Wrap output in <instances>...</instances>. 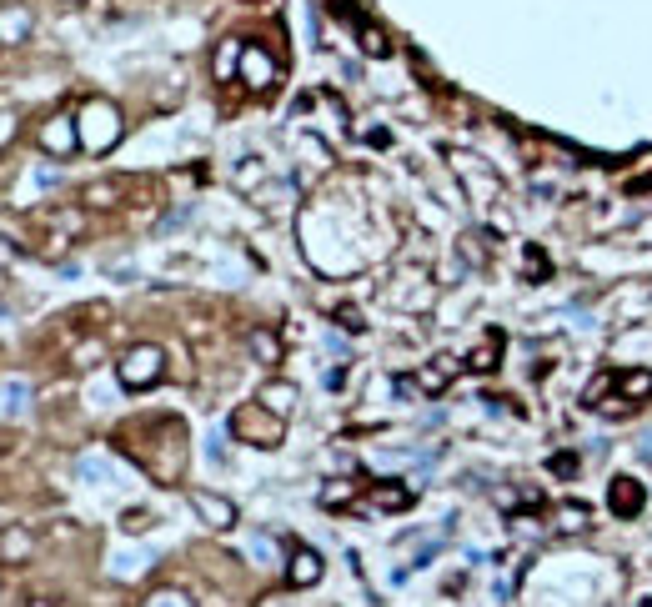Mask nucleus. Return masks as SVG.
<instances>
[{"label": "nucleus", "mask_w": 652, "mask_h": 607, "mask_svg": "<svg viewBox=\"0 0 652 607\" xmlns=\"http://www.w3.org/2000/svg\"><path fill=\"white\" fill-rule=\"evenodd\" d=\"M31 552H36V537L26 532V527H0V567H21V562H31Z\"/></svg>", "instance_id": "9"}, {"label": "nucleus", "mask_w": 652, "mask_h": 607, "mask_svg": "<svg viewBox=\"0 0 652 607\" xmlns=\"http://www.w3.org/2000/svg\"><path fill=\"white\" fill-rule=\"evenodd\" d=\"M11 131H16V121H11V116H6V111H0V141H6V136H11Z\"/></svg>", "instance_id": "33"}, {"label": "nucleus", "mask_w": 652, "mask_h": 607, "mask_svg": "<svg viewBox=\"0 0 652 607\" xmlns=\"http://www.w3.org/2000/svg\"><path fill=\"white\" fill-rule=\"evenodd\" d=\"M236 66H241V46H226L216 56V76H236Z\"/></svg>", "instance_id": "22"}, {"label": "nucleus", "mask_w": 652, "mask_h": 607, "mask_svg": "<svg viewBox=\"0 0 652 607\" xmlns=\"http://www.w3.org/2000/svg\"><path fill=\"white\" fill-rule=\"evenodd\" d=\"M572 467H577V462H572L567 452H562V457H552V472H557V477H572Z\"/></svg>", "instance_id": "29"}, {"label": "nucleus", "mask_w": 652, "mask_h": 607, "mask_svg": "<svg viewBox=\"0 0 652 607\" xmlns=\"http://www.w3.org/2000/svg\"><path fill=\"white\" fill-rule=\"evenodd\" d=\"M281 422H286V417L266 412L261 402H256V407H236V412H231V432H236L241 442H251V447H276V442H281V432H286Z\"/></svg>", "instance_id": "3"}, {"label": "nucleus", "mask_w": 652, "mask_h": 607, "mask_svg": "<svg viewBox=\"0 0 652 607\" xmlns=\"http://www.w3.org/2000/svg\"><path fill=\"white\" fill-rule=\"evenodd\" d=\"M321 502H326V507H342V502H352V482H332V487L321 492Z\"/></svg>", "instance_id": "23"}, {"label": "nucleus", "mask_w": 652, "mask_h": 607, "mask_svg": "<svg viewBox=\"0 0 652 607\" xmlns=\"http://www.w3.org/2000/svg\"><path fill=\"white\" fill-rule=\"evenodd\" d=\"M452 377H457V362H452V357H437L432 367H422V372H417V387H422L427 397H437V392H447V382H452Z\"/></svg>", "instance_id": "12"}, {"label": "nucleus", "mask_w": 652, "mask_h": 607, "mask_svg": "<svg viewBox=\"0 0 652 607\" xmlns=\"http://www.w3.org/2000/svg\"><path fill=\"white\" fill-rule=\"evenodd\" d=\"M607 507H612L617 517H637V512H642V482H637V477H617L612 492H607Z\"/></svg>", "instance_id": "10"}, {"label": "nucleus", "mask_w": 652, "mask_h": 607, "mask_svg": "<svg viewBox=\"0 0 652 607\" xmlns=\"http://www.w3.org/2000/svg\"><path fill=\"white\" fill-rule=\"evenodd\" d=\"M101 362V342H86L81 352H76V367H96Z\"/></svg>", "instance_id": "24"}, {"label": "nucleus", "mask_w": 652, "mask_h": 607, "mask_svg": "<svg viewBox=\"0 0 652 607\" xmlns=\"http://www.w3.org/2000/svg\"><path fill=\"white\" fill-rule=\"evenodd\" d=\"M236 76H241L251 91H271V86H276V61H271L261 46H241V66H236Z\"/></svg>", "instance_id": "4"}, {"label": "nucleus", "mask_w": 652, "mask_h": 607, "mask_svg": "<svg viewBox=\"0 0 652 607\" xmlns=\"http://www.w3.org/2000/svg\"><path fill=\"white\" fill-rule=\"evenodd\" d=\"M337 317H342V327H352V332H362V327H367V322H362V317H357V312H352V307H342V312H337Z\"/></svg>", "instance_id": "28"}, {"label": "nucleus", "mask_w": 652, "mask_h": 607, "mask_svg": "<svg viewBox=\"0 0 652 607\" xmlns=\"http://www.w3.org/2000/svg\"><path fill=\"white\" fill-rule=\"evenodd\" d=\"M31 26H36V16L26 6H6L0 11V46H21L31 36Z\"/></svg>", "instance_id": "11"}, {"label": "nucleus", "mask_w": 652, "mask_h": 607, "mask_svg": "<svg viewBox=\"0 0 652 607\" xmlns=\"http://www.w3.org/2000/svg\"><path fill=\"white\" fill-rule=\"evenodd\" d=\"M256 402H261L266 412H276V417H291V407H296V387H291V382H266Z\"/></svg>", "instance_id": "13"}, {"label": "nucleus", "mask_w": 652, "mask_h": 607, "mask_svg": "<svg viewBox=\"0 0 652 607\" xmlns=\"http://www.w3.org/2000/svg\"><path fill=\"white\" fill-rule=\"evenodd\" d=\"M121 527H126V532H146V527H151V512H126Z\"/></svg>", "instance_id": "25"}, {"label": "nucleus", "mask_w": 652, "mask_h": 607, "mask_svg": "<svg viewBox=\"0 0 652 607\" xmlns=\"http://www.w3.org/2000/svg\"><path fill=\"white\" fill-rule=\"evenodd\" d=\"M251 352H256L261 362H276V357H281V342H276L271 332H251Z\"/></svg>", "instance_id": "17"}, {"label": "nucleus", "mask_w": 652, "mask_h": 607, "mask_svg": "<svg viewBox=\"0 0 652 607\" xmlns=\"http://www.w3.org/2000/svg\"><path fill=\"white\" fill-rule=\"evenodd\" d=\"M362 51H367V56H387V36L372 31V26H362Z\"/></svg>", "instance_id": "21"}, {"label": "nucleus", "mask_w": 652, "mask_h": 607, "mask_svg": "<svg viewBox=\"0 0 652 607\" xmlns=\"http://www.w3.org/2000/svg\"><path fill=\"white\" fill-rule=\"evenodd\" d=\"M146 607H191V602H186L181 592H156V597H151Z\"/></svg>", "instance_id": "26"}, {"label": "nucleus", "mask_w": 652, "mask_h": 607, "mask_svg": "<svg viewBox=\"0 0 652 607\" xmlns=\"http://www.w3.org/2000/svg\"><path fill=\"white\" fill-rule=\"evenodd\" d=\"M527 271H532V276H542V271H547V261H542V251H527Z\"/></svg>", "instance_id": "30"}, {"label": "nucleus", "mask_w": 652, "mask_h": 607, "mask_svg": "<svg viewBox=\"0 0 652 607\" xmlns=\"http://www.w3.org/2000/svg\"><path fill=\"white\" fill-rule=\"evenodd\" d=\"M186 502L196 507V517H201L206 527H216V532L236 527V507H231L226 497H216V492H201V487H191V492H186Z\"/></svg>", "instance_id": "5"}, {"label": "nucleus", "mask_w": 652, "mask_h": 607, "mask_svg": "<svg viewBox=\"0 0 652 607\" xmlns=\"http://www.w3.org/2000/svg\"><path fill=\"white\" fill-rule=\"evenodd\" d=\"M121 191H126V181H96V186H86V206H116Z\"/></svg>", "instance_id": "14"}, {"label": "nucleus", "mask_w": 652, "mask_h": 607, "mask_svg": "<svg viewBox=\"0 0 652 607\" xmlns=\"http://www.w3.org/2000/svg\"><path fill=\"white\" fill-rule=\"evenodd\" d=\"M241 186H251V181H261V166H241V176H236Z\"/></svg>", "instance_id": "31"}, {"label": "nucleus", "mask_w": 652, "mask_h": 607, "mask_svg": "<svg viewBox=\"0 0 652 607\" xmlns=\"http://www.w3.org/2000/svg\"><path fill=\"white\" fill-rule=\"evenodd\" d=\"M81 146V131H76V116H51L41 126V151L46 156H71Z\"/></svg>", "instance_id": "6"}, {"label": "nucleus", "mask_w": 652, "mask_h": 607, "mask_svg": "<svg viewBox=\"0 0 652 607\" xmlns=\"http://www.w3.org/2000/svg\"><path fill=\"white\" fill-rule=\"evenodd\" d=\"M76 131H81V146L86 151H96V156H106L116 141H121V111L111 106V101H86L81 106V116H76Z\"/></svg>", "instance_id": "1"}, {"label": "nucleus", "mask_w": 652, "mask_h": 607, "mask_svg": "<svg viewBox=\"0 0 652 607\" xmlns=\"http://www.w3.org/2000/svg\"><path fill=\"white\" fill-rule=\"evenodd\" d=\"M31 412V382L26 377H6L0 382V422H21Z\"/></svg>", "instance_id": "7"}, {"label": "nucleus", "mask_w": 652, "mask_h": 607, "mask_svg": "<svg viewBox=\"0 0 652 607\" xmlns=\"http://www.w3.org/2000/svg\"><path fill=\"white\" fill-rule=\"evenodd\" d=\"M321 557L311 552V547H291V557H286V577H291V587H316L321 582Z\"/></svg>", "instance_id": "8"}, {"label": "nucleus", "mask_w": 652, "mask_h": 607, "mask_svg": "<svg viewBox=\"0 0 652 607\" xmlns=\"http://www.w3.org/2000/svg\"><path fill=\"white\" fill-rule=\"evenodd\" d=\"M261 607H281V597H266V602H261Z\"/></svg>", "instance_id": "35"}, {"label": "nucleus", "mask_w": 652, "mask_h": 607, "mask_svg": "<svg viewBox=\"0 0 652 607\" xmlns=\"http://www.w3.org/2000/svg\"><path fill=\"white\" fill-rule=\"evenodd\" d=\"M622 397H627V402L652 397V372H622Z\"/></svg>", "instance_id": "16"}, {"label": "nucleus", "mask_w": 652, "mask_h": 607, "mask_svg": "<svg viewBox=\"0 0 652 607\" xmlns=\"http://www.w3.org/2000/svg\"><path fill=\"white\" fill-rule=\"evenodd\" d=\"M407 502H412L407 487H382V492H377V507H387V512H402Z\"/></svg>", "instance_id": "18"}, {"label": "nucleus", "mask_w": 652, "mask_h": 607, "mask_svg": "<svg viewBox=\"0 0 652 607\" xmlns=\"http://www.w3.org/2000/svg\"><path fill=\"white\" fill-rule=\"evenodd\" d=\"M36 186H41V191H51V186H61V171H51V166H41V171H36Z\"/></svg>", "instance_id": "27"}, {"label": "nucleus", "mask_w": 652, "mask_h": 607, "mask_svg": "<svg viewBox=\"0 0 652 607\" xmlns=\"http://www.w3.org/2000/svg\"><path fill=\"white\" fill-rule=\"evenodd\" d=\"M81 477H86V482H106V477H111V462H106V457H81Z\"/></svg>", "instance_id": "19"}, {"label": "nucleus", "mask_w": 652, "mask_h": 607, "mask_svg": "<svg viewBox=\"0 0 652 607\" xmlns=\"http://www.w3.org/2000/svg\"><path fill=\"white\" fill-rule=\"evenodd\" d=\"M116 377H121V387L146 392V387H156V382L166 377V352L151 347V342H141V347H131V352L116 362Z\"/></svg>", "instance_id": "2"}, {"label": "nucleus", "mask_w": 652, "mask_h": 607, "mask_svg": "<svg viewBox=\"0 0 652 607\" xmlns=\"http://www.w3.org/2000/svg\"><path fill=\"white\" fill-rule=\"evenodd\" d=\"M251 552H261V557H276V547H271V537H256V542H251Z\"/></svg>", "instance_id": "32"}, {"label": "nucleus", "mask_w": 652, "mask_h": 607, "mask_svg": "<svg viewBox=\"0 0 652 607\" xmlns=\"http://www.w3.org/2000/svg\"><path fill=\"white\" fill-rule=\"evenodd\" d=\"M26 607H71V602H46V597H31Z\"/></svg>", "instance_id": "34"}, {"label": "nucleus", "mask_w": 652, "mask_h": 607, "mask_svg": "<svg viewBox=\"0 0 652 607\" xmlns=\"http://www.w3.org/2000/svg\"><path fill=\"white\" fill-rule=\"evenodd\" d=\"M497 352H502V337L492 332V337H487V342L467 357V367H472V372H492V367H497Z\"/></svg>", "instance_id": "15"}, {"label": "nucleus", "mask_w": 652, "mask_h": 607, "mask_svg": "<svg viewBox=\"0 0 652 607\" xmlns=\"http://www.w3.org/2000/svg\"><path fill=\"white\" fill-rule=\"evenodd\" d=\"M557 517H562V522H557L562 532H582V527H587V507H577V502H572V507H562Z\"/></svg>", "instance_id": "20"}]
</instances>
